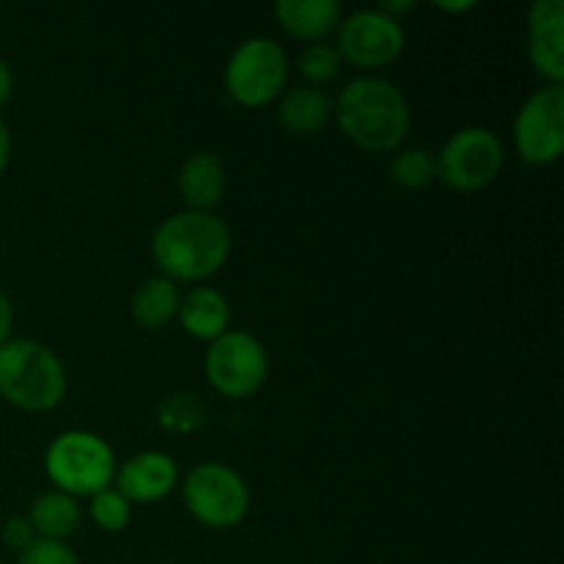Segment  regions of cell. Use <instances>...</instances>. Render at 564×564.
Wrapping results in <instances>:
<instances>
[{"mask_svg":"<svg viewBox=\"0 0 564 564\" xmlns=\"http://www.w3.org/2000/svg\"><path fill=\"white\" fill-rule=\"evenodd\" d=\"M334 119L358 149L386 154L405 143L411 132V105L394 83L364 75L341 88L334 102Z\"/></svg>","mask_w":564,"mask_h":564,"instance_id":"obj_1","label":"cell"},{"mask_svg":"<svg viewBox=\"0 0 564 564\" xmlns=\"http://www.w3.org/2000/svg\"><path fill=\"white\" fill-rule=\"evenodd\" d=\"M231 251V231L213 213H182L171 215L154 229L152 259L160 275L174 284H198L218 273Z\"/></svg>","mask_w":564,"mask_h":564,"instance_id":"obj_2","label":"cell"},{"mask_svg":"<svg viewBox=\"0 0 564 564\" xmlns=\"http://www.w3.org/2000/svg\"><path fill=\"white\" fill-rule=\"evenodd\" d=\"M0 397L28 413H47L66 397V369L47 345L9 339L0 345Z\"/></svg>","mask_w":564,"mask_h":564,"instance_id":"obj_3","label":"cell"},{"mask_svg":"<svg viewBox=\"0 0 564 564\" xmlns=\"http://www.w3.org/2000/svg\"><path fill=\"white\" fill-rule=\"evenodd\" d=\"M44 471L61 494L72 499H91L113 482L116 455L102 435L88 433V430H69L47 446Z\"/></svg>","mask_w":564,"mask_h":564,"instance_id":"obj_4","label":"cell"},{"mask_svg":"<svg viewBox=\"0 0 564 564\" xmlns=\"http://www.w3.org/2000/svg\"><path fill=\"white\" fill-rule=\"evenodd\" d=\"M290 61L284 47L270 36H251L237 44L224 69L226 94L242 108H264L284 91Z\"/></svg>","mask_w":564,"mask_h":564,"instance_id":"obj_5","label":"cell"},{"mask_svg":"<svg viewBox=\"0 0 564 564\" xmlns=\"http://www.w3.org/2000/svg\"><path fill=\"white\" fill-rule=\"evenodd\" d=\"M182 501L193 521L215 532H226L240 527L248 516L251 494L235 468L224 463H202L182 482Z\"/></svg>","mask_w":564,"mask_h":564,"instance_id":"obj_6","label":"cell"},{"mask_svg":"<svg viewBox=\"0 0 564 564\" xmlns=\"http://www.w3.org/2000/svg\"><path fill=\"white\" fill-rule=\"evenodd\" d=\"M505 143L488 127H463L435 154V176L460 193L482 191L505 169Z\"/></svg>","mask_w":564,"mask_h":564,"instance_id":"obj_7","label":"cell"},{"mask_svg":"<svg viewBox=\"0 0 564 564\" xmlns=\"http://www.w3.org/2000/svg\"><path fill=\"white\" fill-rule=\"evenodd\" d=\"M270 372V358L262 341L248 330H226L209 341L204 356L207 383L229 400H248L264 386Z\"/></svg>","mask_w":564,"mask_h":564,"instance_id":"obj_8","label":"cell"},{"mask_svg":"<svg viewBox=\"0 0 564 564\" xmlns=\"http://www.w3.org/2000/svg\"><path fill=\"white\" fill-rule=\"evenodd\" d=\"M512 141L532 165H551L564 152V83H545L516 113Z\"/></svg>","mask_w":564,"mask_h":564,"instance_id":"obj_9","label":"cell"},{"mask_svg":"<svg viewBox=\"0 0 564 564\" xmlns=\"http://www.w3.org/2000/svg\"><path fill=\"white\" fill-rule=\"evenodd\" d=\"M341 61L356 69H383L394 64L405 50V31L400 20H391L380 9H361L339 22V39L334 44Z\"/></svg>","mask_w":564,"mask_h":564,"instance_id":"obj_10","label":"cell"},{"mask_svg":"<svg viewBox=\"0 0 564 564\" xmlns=\"http://www.w3.org/2000/svg\"><path fill=\"white\" fill-rule=\"evenodd\" d=\"M180 482L176 460L165 452H138L130 460L116 468L113 485L130 505H154L165 499Z\"/></svg>","mask_w":564,"mask_h":564,"instance_id":"obj_11","label":"cell"},{"mask_svg":"<svg viewBox=\"0 0 564 564\" xmlns=\"http://www.w3.org/2000/svg\"><path fill=\"white\" fill-rule=\"evenodd\" d=\"M529 64L545 83H564L562 0H534L529 6Z\"/></svg>","mask_w":564,"mask_h":564,"instance_id":"obj_12","label":"cell"},{"mask_svg":"<svg viewBox=\"0 0 564 564\" xmlns=\"http://www.w3.org/2000/svg\"><path fill=\"white\" fill-rule=\"evenodd\" d=\"M182 202L193 213H213L226 196V169L215 154L196 152L182 163L176 176Z\"/></svg>","mask_w":564,"mask_h":564,"instance_id":"obj_13","label":"cell"},{"mask_svg":"<svg viewBox=\"0 0 564 564\" xmlns=\"http://www.w3.org/2000/svg\"><path fill=\"white\" fill-rule=\"evenodd\" d=\"M279 25L292 39L317 44L325 42L341 22V6L336 0H279L273 6Z\"/></svg>","mask_w":564,"mask_h":564,"instance_id":"obj_14","label":"cell"},{"mask_svg":"<svg viewBox=\"0 0 564 564\" xmlns=\"http://www.w3.org/2000/svg\"><path fill=\"white\" fill-rule=\"evenodd\" d=\"M180 317L185 334L198 341H215L231 330V306L213 286H196L180 301Z\"/></svg>","mask_w":564,"mask_h":564,"instance_id":"obj_15","label":"cell"},{"mask_svg":"<svg viewBox=\"0 0 564 564\" xmlns=\"http://www.w3.org/2000/svg\"><path fill=\"white\" fill-rule=\"evenodd\" d=\"M275 116H279V124L292 135H314L334 116V99L323 88L297 86L279 99Z\"/></svg>","mask_w":564,"mask_h":564,"instance_id":"obj_16","label":"cell"},{"mask_svg":"<svg viewBox=\"0 0 564 564\" xmlns=\"http://www.w3.org/2000/svg\"><path fill=\"white\" fill-rule=\"evenodd\" d=\"M28 521H31L36 538L66 543L80 529L83 510L72 496L61 494V490H47V494L33 499Z\"/></svg>","mask_w":564,"mask_h":564,"instance_id":"obj_17","label":"cell"},{"mask_svg":"<svg viewBox=\"0 0 564 564\" xmlns=\"http://www.w3.org/2000/svg\"><path fill=\"white\" fill-rule=\"evenodd\" d=\"M180 290L174 281L163 279V275H152V279L141 281L138 290L132 292L130 312L138 328L143 330H160L176 317L180 312Z\"/></svg>","mask_w":564,"mask_h":564,"instance_id":"obj_18","label":"cell"},{"mask_svg":"<svg viewBox=\"0 0 564 564\" xmlns=\"http://www.w3.org/2000/svg\"><path fill=\"white\" fill-rule=\"evenodd\" d=\"M389 176L402 191H424L435 176V154L424 147L397 149L389 163Z\"/></svg>","mask_w":564,"mask_h":564,"instance_id":"obj_19","label":"cell"},{"mask_svg":"<svg viewBox=\"0 0 564 564\" xmlns=\"http://www.w3.org/2000/svg\"><path fill=\"white\" fill-rule=\"evenodd\" d=\"M297 69H301L306 86L319 88L339 75L341 55L334 44H325V42L308 44V47L301 53V58H297Z\"/></svg>","mask_w":564,"mask_h":564,"instance_id":"obj_20","label":"cell"},{"mask_svg":"<svg viewBox=\"0 0 564 564\" xmlns=\"http://www.w3.org/2000/svg\"><path fill=\"white\" fill-rule=\"evenodd\" d=\"M88 512H91V521L97 523L102 532L110 534L124 532L132 521V505L116 488H108L102 490V494L91 496Z\"/></svg>","mask_w":564,"mask_h":564,"instance_id":"obj_21","label":"cell"},{"mask_svg":"<svg viewBox=\"0 0 564 564\" xmlns=\"http://www.w3.org/2000/svg\"><path fill=\"white\" fill-rule=\"evenodd\" d=\"M17 564H80V560H77V554L66 543L36 538L22 551Z\"/></svg>","mask_w":564,"mask_h":564,"instance_id":"obj_22","label":"cell"},{"mask_svg":"<svg viewBox=\"0 0 564 564\" xmlns=\"http://www.w3.org/2000/svg\"><path fill=\"white\" fill-rule=\"evenodd\" d=\"M33 540H36V532H33V527L28 518H9V521H6L3 543L9 545L11 551H20L22 554V551H25Z\"/></svg>","mask_w":564,"mask_h":564,"instance_id":"obj_23","label":"cell"},{"mask_svg":"<svg viewBox=\"0 0 564 564\" xmlns=\"http://www.w3.org/2000/svg\"><path fill=\"white\" fill-rule=\"evenodd\" d=\"M11 323H14V308H11L9 295L0 290V345H6V341H9Z\"/></svg>","mask_w":564,"mask_h":564,"instance_id":"obj_24","label":"cell"},{"mask_svg":"<svg viewBox=\"0 0 564 564\" xmlns=\"http://www.w3.org/2000/svg\"><path fill=\"white\" fill-rule=\"evenodd\" d=\"M11 94H14V75H11L9 64H6V61L0 58V108H3V105L9 102Z\"/></svg>","mask_w":564,"mask_h":564,"instance_id":"obj_25","label":"cell"},{"mask_svg":"<svg viewBox=\"0 0 564 564\" xmlns=\"http://www.w3.org/2000/svg\"><path fill=\"white\" fill-rule=\"evenodd\" d=\"M9 154H11V132L9 127H6V121L0 119V174H3L6 165H9Z\"/></svg>","mask_w":564,"mask_h":564,"instance_id":"obj_26","label":"cell"},{"mask_svg":"<svg viewBox=\"0 0 564 564\" xmlns=\"http://www.w3.org/2000/svg\"><path fill=\"white\" fill-rule=\"evenodd\" d=\"M438 9H444V11H468V9H474V3H438Z\"/></svg>","mask_w":564,"mask_h":564,"instance_id":"obj_27","label":"cell"},{"mask_svg":"<svg viewBox=\"0 0 564 564\" xmlns=\"http://www.w3.org/2000/svg\"><path fill=\"white\" fill-rule=\"evenodd\" d=\"M149 564H163V562H149Z\"/></svg>","mask_w":564,"mask_h":564,"instance_id":"obj_28","label":"cell"},{"mask_svg":"<svg viewBox=\"0 0 564 564\" xmlns=\"http://www.w3.org/2000/svg\"><path fill=\"white\" fill-rule=\"evenodd\" d=\"M0 564H3V562H0Z\"/></svg>","mask_w":564,"mask_h":564,"instance_id":"obj_29","label":"cell"}]
</instances>
